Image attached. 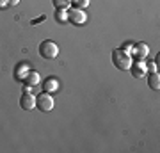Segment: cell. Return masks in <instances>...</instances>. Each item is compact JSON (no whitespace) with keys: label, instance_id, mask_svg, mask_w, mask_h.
Listing matches in <instances>:
<instances>
[{"label":"cell","instance_id":"6da1fadb","mask_svg":"<svg viewBox=\"0 0 160 153\" xmlns=\"http://www.w3.org/2000/svg\"><path fill=\"white\" fill-rule=\"evenodd\" d=\"M132 61H133V57L130 55V52H125V50H121V48L112 50V63H114V66L118 69L128 71L132 66Z\"/></svg>","mask_w":160,"mask_h":153},{"label":"cell","instance_id":"7a4b0ae2","mask_svg":"<svg viewBox=\"0 0 160 153\" xmlns=\"http://www.w3.org/2000/svg\"><path fill=\"white\" fill-rule=\"evenodd\" d=\"M39 55L43 59H55L59 55V46L52 39H46L39 45Z\"/></svg>","mask_w":160,"mask_h":153},{"label":"cell","instance_id":"3957f363","mask_svg":"<svg viewBox=\"0 0 160 153\" xmlns=\"http://www.w3.org/2000/svg\"><path fill=\"white\" fill-rule=\"evenodd\" d=\"M36 107L39 109L41 112H50L53 109V98L50 93H41L39 96H36Z\"/></svg>","mask_w":160,"mask_h":153},{"label":"cell","instance_id":"277c9868","mask_svg":"<svg viewBox=\"0 0 160 153\" xmlns=\"http://www.w3.org/2000/svg\"><path fill=\"white\" fill-rule=\"evenodd\" d=\"M68 22H71L73 25H84L87 22V14L84 9H78V7H73L71 11L68 13Z\"/></svg>","mask_w":160,"mask_h":153},{"label":"cell","instance_id":"5b68a950","mask_svg":"<svg viewBox=\"0 0 160 153\" xmlns=\"http://www.w3.org/2000/svg\"><path fill=\"white\" fill-rule=\"evenodd\" d=\"M148 54H149V48L146 43H135V45L132 46V52H130V55L135 57L137 61H144L148 57Z\"/></svg>","mask_w":160,"mask_h":153},{"label":"cell","instance_id":"8992f818","mask_svg":"<svg viewBox=\"0 0 160 153\" xmlns=\"http://www.w3.org/2000/svg\"><path fill=\"white\" fill-rule=\"evenodd\" d=\"M132 75H133V79H142L144 75L148 73V68H146V64L142 63V61H132V66L130 69H128Z\"/></svg>","mask_w":160,"mask_h":153},{"label":"cell","instance_id":"52a82bcc","mask_svg":"<svg viewBox=\"0 0 160 153\" xmlns=\"http://www.w3.org/2000/svg\"><path fill=\"white\" fill-rule=\"evenodd\" d=\"M20 107L23 110H32L36 107V96H32L30 93H23L20 98Z\"/></svg>","mask_w":160,"mask_h":153},{"label":"cell","instance_id":"ba28073f","mask_svg":"<svg viewBox=\"0 0 160 153\" xmlns=\"http://www.w3.org/2000/svg\"><path fill=\"white\" fill-rule=\"evenodd\" d=\"M148 85L153 91L160 89V75H158V71H151V73L148 75Z\"/></svg>","mask_w":160,"mask_h":153},{"label":"cell","instance_id":"9c48e42d","mask_svg":"<svg viewBox=\"0 0 160 153\" xmlns=\"http://www.w3.org/2000/svg\"><path fill=\"white\" fill-rule=\"evenodd\" d=\"M39 80H41V77H39L38 71H29V73L25 75V82H27V85H30V87L38 85L39 84Z\"/></svg>","mask_w":160,"mask_h":153},{"label":"cell","instance_id":"30bf717a","mask_svg":"<svg viewBox=\"0 0 160 153\" xmlns=\"http://www.w3.org/2000/svg\"><path fill=\"white\" fill-rule=\"evenodd\" d=\"M59 87V80L53 79V77H50V79L45 80V84H43V89L46 91V93H52V91H55Z\"/></svg>","mask_w":160,"mask_h":153},{"label":"cell","instance_id":"8fae6325","mask_svg":"<svg viewBox=\"0 0 160 153\" xmlns=\"http://www.w3.org/2000/svg\"><path fill=\"white\" fill-rule=\"evenodd\" d=\"M52 2H53L55 9H68L71 4V0H52Z\"/></svg>","mask_w":160,"mask_h":153},{"label":"cell","instance_id":"7c38bea8","mask_svg":"<svg viewBox=\"0 0 160 153\" xmlns=\"http://www.w3.org/2000/svg\"><path fill=\"white\" fill-rule=\"evenodd\" d=\"M55 18H57L59 22H66V20H68V11H66V9H57Z\"/></svg>","mask_w":160,"mask_h":153},{"label":"cell","instance_id":"4fadbf2b","mask_svg":"<svg viewBox=\"0 0 160 153\" xmlns=\"http://www.w3.org/2000/svg\"><path fill=\"white\" fill-rule=\"evenodd\" d=\"M75 6L78 7V9H84V7L89 6V0H75Z\"/></svg>","mask_w":160,"mask_h":153},{"label":"cell","instance_id":"5bb4252c","mask_svg":"<svg viewBox=\"0 0 160 153\" xmlns=\"http://www.w3.org/2000/svg\"><path fill=\"white\" fill-rule=\"evenodd\" d=\"M45 20H46V16H45V14H43V16H41V18H38V20H34V22H32V23H34V25H36V23H39V22H45Z\"/></svg>","mask_w":160,"mask_h":153},{"label":"cell","instance_id":"9a60e30c","mask_svg":"<svg viewBox=\"0 0 160 153\" xmlns=\"http://www.w3.org/2000/svg\"><path fill=\"white\" fill-rule=\"evenodd\" d=\"M9 2H6V0H0V7H6Z\"/></svg>","mask_w":160,"mask_h":153},{"label":"cell","instance_id":"2e32d148","mask_svg":"<svg viewBox=\"0 0 160 153\" xmlns=\"http://www.w3.org/2000/svg\"><path fill=\"white\" fill-rule=\"evenodd\" d=\"M18 2H20V0H9V4H12V6H16Z\"/></svg>","mask_w":160,"mask_h":153}]
</instances>
